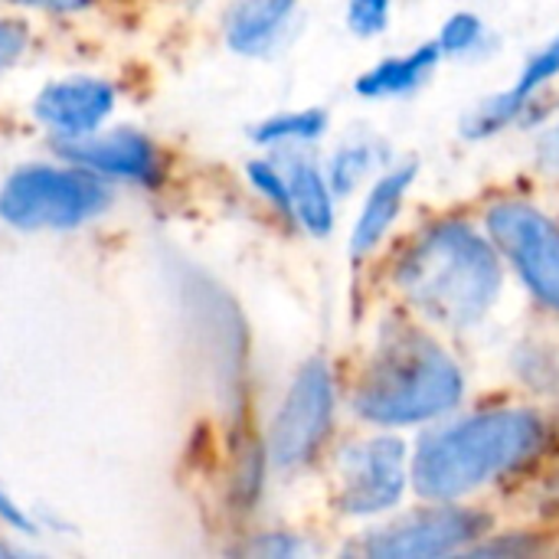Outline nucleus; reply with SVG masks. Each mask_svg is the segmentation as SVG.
<instances>
[{
    "label": "nucleus",
    "instance_id": "1",
    "mask_svg": "<svg viewBox=\"0 0 559 559\" xmlns=\"http://www.w3.org/2000/svg\"><path fill=\"white\" fill-rule=\"evenodd\" d=\"M400 292L445 328H472L501 292L498 252L462 219L423 229L396 262Z\"/></svg>",
    "mask_w": 559,
    "mask_h": 559
},
{
    "label": "nucleus",
    "instance_id": "8",
    "mask_svg": "<svg viewBox=\"0 0 559 559\" xmlns=\"http://www.w3.org/2000/svg\"><path fill=\"white\" fill-rule=\"evenodd\" d=\"M406 491V445L393 436H377L350 445L341 459L337 504L347 514H380L400 504Z\"/></svg>",
    "mask_w": 559,
    "mask_h": 559
},
{
    "label": "nucleus",
    "instance_id": "11",
    "mask_svg": "<svg viewBox=\"0 0 559 559\" xmlns=\"http://www.w3.org/2000/svg\"><path fill=\"white\" fill-rule=\"evenodd\" d=\"M115 92L95 79H72L49 85L36 98V115L62 134H85L111 111Z\"/></svg>",
    "mask_w": 559,
    "mask_h": 559
},
{
    "label": "nucleus",
    "instance_id": "15",
    "mask_svg": "<svg viewBox=\"0 0 559 559\" xmlns=\"http://www.w3.org/2000/svg\"><path fill=\"white\" fill-rule=\"evenodd\" d=\"M288 197H292V213L301 219V226L314 236H328L334 226V203H331V187L328 180L305 160H295L292 170L285 174Z\"/></svg>",
    "mask_w": 559,
    "mask_h": 559
},
{
    "label": "nucleus",
    "instance_id": "7",
    "mask_svg": "<svg viewBox=\"0 0 559 559\" xmlns=\"http://www.w3.org/2000/svg\"><path fill=\"white\" fill-rule=\"evenodd\" d=\"M488 518L468 508H429L406 521L377 531L367 540V554L380 559H436L449 557L472 540L485 537Z\"/></svg>",
    "mask_w": 559,
    "mask_h": 559
},
{
    "label": "nucleus",
    "instance_id": "22",
    "mask_svg": "<svg viewBox=\"0 0 559 559\" xmlns=\"http://www.w3.org/2000/svg\"><path fill=\"white\" fill-rule=\"evenodd\" d=\"M537 157L547 170L559 174V121L540 138V147H537Z\"/></svg>",
    "mask_w": 559,
    "mask_h": 559
},
{
    "label": "nucleus",
    "instance_id": "5",
    "mask_svg": "<svg viewBox=\"0 0 559 559\" xmlns=\"http://www.w3.org/2000/svg\"><path fill=\"white\" fill-rule=\"evenodd\" d=\"M488 233L534 298L559 311V226L540 210L504 200L488 210Z\"/></svg>",
    "mask_w": 559,
    "mask_h": 559
},
{
    "label": "nucleus",
    "instance_id": "18",
    "mask_svg": "<svg viewBox=\"0 0 559 559\" xmlns=\"http://www.w3.org/2000/svg\"><path fill=\"white\" fill-rule=\"evenodd\" d=\"M373 167V147H367V144H350V147H344L334 160H331V190H337V193H350L360 180H364V174Z\"/></svg>",
    "mask_w": 559,
    "mask_h": 559
},
{
    "label": "nucleus",
    "instance_id": "23",
    "mask_svg": "<svg viewBox=\"0 0 559 559\" xmlns=\"http://www.w3.org/2000/svg\"><path fill=\"white\" fill-rule=\"evenodd\" d=\"M10 3H23V7H43V10H59V13H69V10H82L88 0H10Z\"/></svg>",
    "mask_w": 559,
    "mask_h": 559
},
{
    "label": "nucleus",
    "instance_id": "2",
    "mask_svg": "<svg viewBox=\"0 0 559 559\" xmlns=\"http://www.w3.org/2000/svg\"><path fill=\"white\" fill-rule=\"evenodd\" d=\"M544 442V423L527 409H491L423 439L413 485L423 498L452 501L524 465Z\"/></svg>",
    "mask_w": 559,
    "mask_h": 559
},
{
    "label": "nucleus",
    "instance_id": "6",
    "mask_svg": "<svg viewBox=\"0 0 559 559\" xmlns=\"http://www.w3.org/2000/svg\"><path fill=\"white\" fill-rule=\"evenodd\" d=\"M334 416V383L321 360H311L292 383L275 426H272V459L282 468L305 465L324 442Z\"/></svg>",
    "mask_w": 559,
    "mask_h": 559
},
{
    "label": "nucleus",
    "instance_id": "16",
    "mask_svg": "<svg viewBox=\"0 0 559 559\" xmlns=\"http://www.w3.org/2000/svg\"><path fill=\"white\" fill-rule=\"evenodd\" d=\"M328 128V115L311 108V111H285L255 128L259 144H285V141H314Z\"/></svg>",
    "mask_w": 559,
    "mask_h": 559
},
{
    "label": "nucleus",
    "instance_id": "9",
    "mask_svg": "<svg viewBox=\"0 0 559 559\" xmlns=\"http://www.w3.org/2000/svg\"><path fill=\"white\" fill-rule=\"evenodd\" d=\"M559 75V33L554 36V43H547L537 56H531L527 59V66H524V72H521V79L508 88V92H501V95H495V98H488V102H481L468 118H465V124H462V131H465V138H472V141H481V138H491V134H498L501 128H508L527 105H531V98L550 82V79H557Z\"/></svg>",
    "mask_w": 559,
    "mask_h": 559
},
{
    "label": "nucleus",
    "instance_id": "21",
    "mask_svg": "<svg viewBox=\"0 0 559 559\" xmlns=\"http://www.w3.org/2000/svg\"><path fill=\"white\" fill-rule=\"evenodd\" d=\"M26 46V29L20 23H10V20H0V66L13 62Z\"/></svg>",
    "mask_w": 559,
    "mask_h": 559
},
{
    "label": "nucleus",
    "instance_id": "4",
    "mask_svg": "<svg viewBox=\"0 0 559 559\" xmlns=\"http://www.w3.org/2000/svg\"><path fill=\"white\" fill-rule=\"evenodd\" d=\"M108 203V190L79 170L29 167L7 180L0 193V216L13 226H75Z\"/></svg>",
    "mask_w": 559,
    "mask_h": 559
},
{
    "label": "nucleus",
    "instance_id": "3",
    "mask_svg": "<svg viewBox=\"0 0 559 559\" xmlns=\"http://www.w3.org/2000/svg\"><path fill=\"white\" fill-rule=\"evenodd\" d=\"M465 390L459 364L419 328L390 324L364 370L354 406L377 426L429 423L459 406Z\"/></svg>",
    "mask_w": 559,
    "mask_h": 559
},
{
    "label": "nucleus",
    "instance_id": "12",
    "mask_svg": "<svg viewBox=\"0 0 559 559\" xmlns=\"http://www.w3.org/2000/svg\"><path fill=\"white\" fill-rule=\"evenodd\" d=\"M413 177H416V167L406 164V167H396V170L383 174L373 183V190H370V197H367V203L360 210V219L354 226V236H350V252L357 259L367 255L370 249H377L380 239L390 233L393 219L400 216V206L406 200V190H409Z\"/></svg>",
    "mask_w": 559,
    "mask_h": 559
},
{
    "label": "nucleus",
    "instance_id": "17",
    "mask_svg": "<svg viewBox=\"0 0 559 559\" xmlns=\"http://www.w3.org/2000/svg\"><path fill=\"white\" fill-rule=\"evenodd\" d=\"M436 43H439L442 56H472L485 43V23L475 13H455L445 20Z\"/></svg>",
    "mask_w": 559,
    "mask_h": 559
},
{
    "label": "nucleus",
    "instance_id": "20",
    "mask_svg": "<svg viewBox=\"0 0 559 559\" xmlns=\"http://www.w3.org/2000/svg\"><path fill=\"white\" fill-rule=\"evenodd\" d=\"M249 177H252V183L278 206V210H285V213H292V197H288V183H285V177L272 167V164H252L249 167Z\"/></svg>",
    "mask_w": 559,
    "mask_h": 559
},
{
    "label": "nucleus",
    "instance_id": "10",
    "mask_svg": "<svg viewBox=\"0 0 559 559\" xmlns=\"http://www.w3.org/2000/svg\"><path fill=\"white\" fill-rule=\"evenodd\" d=\"M59 151L92 170L102 174H118V177H134V180H154L157 177V151L151 147L147 138L131 134V131H115L105 138H82L72 134Z\"/></svg>",
    "mask_w": 559,
    "mask_h": 559
},
{
    "label": "nucleus",
    "instance_id": "19",
    "mask_svg": "<svg viewBox=\"0 0 559 559\" xmlns=\"http://www.w3.org/2000/svg\"><path fill=\"white\" fill-rule=\"evenodd\" d=\"M390 7L393 0H350L347 23L357 36H377L390 23Z\"/></svg>",
    "mask_w": 559,
    "mask_h": 559
},
{
    "label": "nucleus",
    "instance_id": "13",
    "mask_svg": "<svg viewBox=\"0 0 559 559\" xmlns=\"http://www.w3.org/2000/svg\"><path fill=\"white\" fill-rule=\"evenodd\" d=\"M442 59L439 43H426L406 56H390L380 66H373L370 72H364L357 79V92L367 98H390V95H406L413 88H419L429 72L436 69V62Z\"/></svg>",
    "mask_w": 559,
    "mask_h": 559
},
{
    "label": "nucleus",
    "instance_id": "14",
    "mask_svg": "<svg viewBox=\"0 0 559 559\" xmlns=\"http://www.w3.org/2000/svg\"><path fill=\"white\" fill-rule=\"evenodd\" d=\"M295 0H242L229 20V46L236 52H262L288 23Z\"/></svg>",
    "mask_w": 559,
    "mask_h": 559
}]
</instances>
